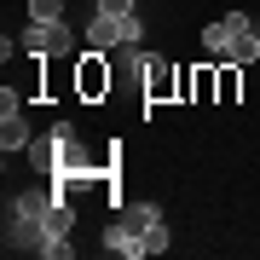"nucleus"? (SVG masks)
Masks as SVG:
<instances>
[{"label": "nucleus", "mask_w": 260, "mask_h": 260, "mask_svg": "<svg viewBox=\"0 0 260 260\" xmlns=\"http://www.w3.org/2000/svg\"><path fill=\"white\" fill-rule=\"evenodd\" d=\"M104 249H110V254H127V260L162 254V249H168V220H162V208H156V203H133L110 232H104Z\"/></svg>", "instance_id": "1"}, {"label": "nucleus", "mask_w": 260, "mask_h": 260, "mask_svg": "<svg viewBox=\"0 0 260 260\" xmlns=\"http://www.w3.org/2000/svg\"><path fill=\"white\" fill-rule=\"evenodd\" d=\"M47 208H52L47 191H18L12 197V214H6V249L12 254H41V243H47Z\"/></svg>", "instance_id": "2"}, {"label": "nucleus", "mask_w": 260, "mask_h": 260, "mask_svg": "<svg viewBox=\"0 0 260 260\" xmlns=\"http://www.w3.org/2000/svg\"><path fill=\"white\" fill-rule=\"evenodd\" d=\"M18 47L29 58H70L75 52V35H70V23H35V18H29V29L18 35Z\"/></svg>", "instance_id": "3"}, {"label": "nucleus", "mask_w": 260, "mask_h": 260, "mask_svg": "<svg viewBox=\"0 0 260 260\" xmlns=\"http://www.w3.org/2000/svg\"><path fill=\"white\" fill-rule=\"evenodd\" d=\"M225 29H232L225 64H254V58H260V23L249 18V12H232V18H225Z\"/></svg>", "instance_id": "4"}, {"label": "nucleus", "mask_w": 260, "mask_h": 260, "mask_svg": "<svg viewBox=\"0 0 260 260\" xmlns=\"http://www.w3.org/2000/svg\"><path fill=\"white\" fill-rule=\"evenodd\" d=\"M87 41H93V52H110L127 41V18H116V12H93V23H87Z\"/></svg>", "instance_id": "5"}, {"label": "nucleus", "mask_w": 260, "mask_h": 260, "mask_svg": "<svg viewBox=\"0 0 260 260\" xmlns=\"http://www.w3.org/2000/svg\"><path fill=\"white\" fill-rule=\"evenodd\" d=\"M116 87H145V70H150V52H139V41H127V47L116 52Z\"/></svg>", "instance_id": "6"}, {"label": "nucleus", "mask_w": 260, "mask_h": 260, "mask_svg": "<svg viewBox=\"0 0 260 260\" xmlns=\"http://www.w3.org/2000/svg\"><path fill=\"white\" fill-rule=\"evenodd\" d=\"M75 81H81L87 99H99V93H110V87H116V70L104 64V52H93V58L81 64V75H75Z\"/></svg>", "instance_id": "7"}, {"label": "nucleus", "mask_w": 260, "mask_h": 260, "mask_svg": "<svg viewBox=\"0 0 260 260\" xmlns=\"http://www.w3.org/2000/svg\"><path fill=\"white\" fill-rule=\"evenodd\" d=\"M0 145L6 150H29V121L18 110H6V121H0Z\"/></svg>", "instance_id": "8"}, {"label": "nucleus", "mask_w": 260, "mask_h": 260, "mask_svg": "<svg viewBox=\"0 0 260 260\" xmlns=\"http://www.w3.org/2000/svg\"><path fill=\"white\" fill-rule=\"evenodd\" d=\"M225 47H232V29H225V18H214V23L203 29V52H208V58H225Z\"/></svg>", "instance_id": "9"}, {"label": "nucleus", "mask_w": 260, "mask_h": 260, "mask_svg": "<svg viewBox=\"0 0 260 260\" xmlns=\"http://www.w3.org/2000/svg\"><path fill=\"white\" fill-rule=\"evenodd\" d=\"M70 225H75V208L52 197V208H47V237H70Z\"/></svg>", "instance_id": "10"}, {"label": "nucleus", "mask_w": 260, "mask_h": 260, "mask_svg": "<svg viewBox=\"0 0 260 260\" xmlns=\"http://www.w3.org/2000/svg\"><path fill=\"white\" fill-rule=\"evenodd\" d=\"M52 150H58V139L29 145V168H35V174H52V168H58V156H52Z\"/></svg>", "instance_id": "11"}, {"label": "nucleus", "mask_w": 260, "mask_h": 260, "mask_svg": "<svg viewBox=\"0 0 260 260\" xmlns=\"http://www.w3.org/2000/svg\"><path fill=\"white\" fill-rule=\"evenodd\" d=\"M29 18L35 23H64V0H29Z\"/></svg>", "instance_id": "12"}, {"label": "nucleus", "mask_w": 260, "mask_h": 260, "mask_svg": "<svg viewBox=\"0 0 260 260\" xmlns=\"http://www.w3.org/2000/svg\"><path fill=\"white\" fill-rule=\"evenodd\" d=\"M145 93H168V70H162V64L145 70Z\"/></svg>", "instance_id": "13"}, {"label": "nucleus", "mask_w": 260, "mask_h": 260, "mask_svg": "<svg viewBox=\"0 0 260 260\" xmlns=\"http://www.w3.org/2000/svg\"><path fill=\"white\" fill-rule=\"evenodd\" d=\"M41 254H47V260H70V243H64V237H47V243H41Z\"/></svg>", "instance_id": "14"}, {"label": "nucleus", "mask_w": 260, "mask_h": 260, "mask_svg": "<svg viewBox=\"0 0 260 260\" xmlns=\"http://www.w3.org/2000/svg\"><path fill=\"white\" fill-rule=\"evenodd\" d=\"M220 99H237V70H220Z\"/></svg>", "instance_id": "15"}, {"label": "nucleus", "mask_w": 260, "mask_h": 260, "mask_svg": "<svg viewBox=\"0 0 260 260\" xmlns=\"http://www.w3.org/2000/svg\"><path fill=\"white\" fill-rule=\"evenodd\" d=\"M99 12H116V18H127V12H133V0H99Z\"/></svg>", "instance_id": "16"}]
</instances>
